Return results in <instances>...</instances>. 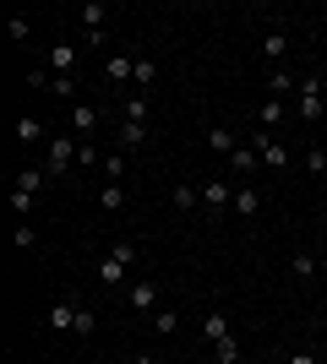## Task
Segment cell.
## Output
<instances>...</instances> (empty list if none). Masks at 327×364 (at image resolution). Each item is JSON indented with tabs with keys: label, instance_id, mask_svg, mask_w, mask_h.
Listing matches in <instances>:
<instances>
[{
	"label": "cell",
	"instance_id": "21",
	"mask_svg": "<svg viewBox=\"0 0 327 364\" xmlns=\"http://www.w3.org/2000/svg\"><path fill=\"white\" fill-rule=\"evenodd\" d=\"M77 22L88 28V38H98V33H104V6H82V11H77Z\"/></svg>",
	"mask_w": 327,
	"mask_h": 364
},
{
	"label": "cell",
	"instance_id": "24",
	"mask_svg": "<svg viewBox=\"0 0 327 364\" xmlns=\"http://www.w3.org/2000/svg\"><path fill=\"white\" fill-rule=\"evenodd\" d=\"M229 164L240 168V174H251V168H262V152H256V147H234V152H229Z\"/></svg>",
	"mask_w": 327,
	"mask_h": 364
},
{
	"label": "cell",
	"instance_id": "26",
	"mask_svg": "<svg viewBox=\"0 0 327 364\" xmlns=\"http://www.w3.org/2000/svg\"><path fill=\"white\" fill-rule=\"evenodd\" d=\"M147 321H153V332H158V337H170L175 326H180V316H175V310H164V304H158V310H153Z\"/></svg>",
	"mask_w": 327,
	"mask_h": 364
},
{
	"label": "cell",
	"instance_id": "27",
	"mask_svg": "<svg viewBox=\"0 0 327 364\" xmlns=\"http://www.w3.org/2000/svg\"><path fill=\"white\" fill-rule=\"evenodd\" d=\"M98 207H104V213H120V207H125V191H120V185H104V191H98Z\"/></svg>",
	"mask_w": 327,
	"mask_h": 364
},
{
	"label": "cell",
	"instance_id": "28",
	"mask_svg": "<svg viewBox=\"0 0 327 364\" xmlns=\"http://www.w3.org/2000/svg\"><path fill=\"white\" fill-rule=\"evenodd\" d=\"M71 332H77V337H93L98 332V316L88 310V304H77V326H71Z\"/></svg>",
	"mask_w": 327,
	"mask_h": 364
},
{
	"label": "cell",
	"instance_id": "3",
	"mask_svg": "<svg viewBox=\"0 0 327 364\" xmlns=\"http://www.w3.org/2000/svg\"><path fill=\"white\" fill-rule=\"evenodd\" d=\"M295 114H300V120H322V82H316V76H306V82H300Z\"/></svg>",
	"mask_w": 327,
	"mask_h": 364
},
{
	"label": "cell",
	"instance_id": "23",
	"mask_svg": "<svg viewBox=\"0 0 327 364\" xmlns=\"http://www.w3.org/2000/svg\"><path fill=\"white\" fill-rule=\"evenodd\" d=\"M109 256L125 261V267H137V261H142V245L137 240H115V245H109Z\"/></svg>",
	"mask_w": 327,
	"mask_h": 364
},
{
	"label": "cell",
	"instance_id": "30",
	"mask_svg": "<svg viewBox=\"0 0 327 364\" xmlns=\"http://www.w3.org/2000/svg\"><path fill=\"white\" fill-rule=\"evenodd\" d=\"M131 82H137V87L147 92V87L158 82V65H153V60H137V76H131Z\"/></svg>",
	"mask_w": 327,
	"mask_h": 364
},
{
	"label": "cell",
	"instance_id": "8",
	"mask_svg": "<svg viewBox=\"0 0 327 364\" xmlns=\"http://www.w3.org/2000/svg\"><path fill=\"white\" fill-rule=\"evenodd\" d=\"M104 76L115 82V87H125V82L137 76V55H109V60H104Z\"/></svg>",
	"mask_w": 327,
	"mask_h": 364
},
{
	"label": "cell",
	"instance_id": "4",
	"mask_svg": "<svg viewBox=\"0 0 327 364\" xmlns=\"http://www.w3.org/2000/svg\"><path fill=\"white\" fill-rule=\"evenodd\" d=\"M98 125H104V114H98L93 104H71V136H77V141H93Z\"/></svg>",
	"mask_w": 327,
	"mask_h": 364
},
{
	"label": "cell",
	"instance_id": "10",
	"mask_svg": "<svg viewBox=\"0 0 327 364\" xmlns=\"http://www.w3.org/2000/svg\"><path fill=\"white\" fill-rule=\"evenodd\" d=\"M202 332H207V343H213V348H218V343H229V316H218V310H207V316H202Z\"/></svg>",
	"mask_w": 327,
	"mask_h": 364
},
{
	"label": "cell",
	"instance_id": "11",
	"mask_svg": "<svg viewBox=\"0 0 327 364\" xmlns=\"http://www.w3.org/2000/svg\"><path fill=\"white\" fill-rule=\"evenodd\" d=\"M234 213H240V218L251 223V218L262 213V191H251V185H240V191H234Z\"/></svg>",
	"mask_w": 327,
	"mask_h": 364
},
{
	"label": "cell",
	"instance_id": "17",
	"mask_svg": "<svg viewBox=\"0 0 327 364\" xmlns=\"http://www.w3.org/2000/svg\"><path fill=\"white\" fill-rule=\"evenodd\" d=\"M262 55H267V60H284V55H289V33L273 28V33L262 38Z\"/></svg>",
	"mask_w": 327,
	"mask_h": 364
},
{
	"label": "cell",
	"instance_id": "5",
	"mask_svg": "<svg viewBox=\"0 0 327 364\" xmlns=\"http://www.w3.org/2000/svg\"><path fill=\"white\" fill-rule=\"evenodd\" d=\"M251 147L262 152V168H289V147H284V141H273V131H256V136H251Z\"/></svg>",
	"mask_w": 327,
	"mask_h": 364
},
{
	"label": "cell",
	"instance_id": "34",
	"mask_svg": "<svg viewBox=\"0 0 327 364\" xmlns=\"http://www.w3.org/2000/svg\"><path fill=\"white\" fill-rule=\"evenodd\" d=\"M218 364H240V343H234V337H229V343H218Z\"/></svg>",
	"mask_w": 327,
	"mask_h": 364
},
{
	"label": "cell",
	"instance_id": "14",
	"mask_svg": "<svg viewBox=\"0 0 327 364\" xmlns=\"http://www.w3.org/2000/svg\"><path fill=\"white\" fill-rule=\"evenodd\" d=\"M175 213H197V207H202V185H175Z\"/></svg>",
	"mask_w": 327,
	"mask_h": 364
},
{
	"label": "cell",
	"instance_id": "1",
	"mask_svg": "<svg viewBox=\"0 0 327 364\" xmlns=\"http://www.w3.org/2000/svg\"><path fill=\"white\" fill-rule=\"evenodd\" d=\"M77 136H49V158H44V174L49 180H61V174H71L77 168Z\"/></svg>",
	"mask_w": 327,
	"mask_h": 364
},
{
	"label": "cell",
	"instance_id": "37",
	"mask_svg": "<svg viewBox=\"0 0 327 364\" xmlns=\"http://www.w3.org/2000/svg\"><path fill=\"white\" fill-rule=\"evenodd\" d=\"M284 364H316V353H311V348H295V353H289Z\"/></svg>",
	"mask_w": 327,
	"mask_h": 364
},
{
	"label": "cell",
	"instance_id": "12",
	"mask_svg": "<svg viewBox=\"0 0 327 364\" xmlns=\"http://www.w3.org/2000/svg\"><path fill=\"white\" fill-rule=\"evenodd\" d=\"M16 141H22V147H38V141H44V120H38V114H22V120H16Z\"/></svg>",
	"mask_w": 327,
	"mask_h": 364
},
{
	"label": "cell",
	"instance_id": "16",
	"mask_svg": "<svg viewBox=\"0 0 327 364\" xmlns=\"http://www.w3.org/2000/svg\"><path fill=\"white\" fill-rule=\"evenodd\" d=\"M131 147H147V125L120 120V152H131Z\"/></svg>",
	"mask_w": 327,
	"mask_h": 364
},
{
	"label": "cell",
	"instance_id": "38",
	"mask_svg": "<svg viewBox=\"0 0 327 364\" xmlns=\"http://www.w3.org/2000/svg\"><path fill=\"white\" fill-rule=\"evenodd\" d=\"M131 364H158V353H131Z\"/></svg>",
	"mask_w": 327,
	"mask_h": 364
},
{
	"label": "cell",
	"instance_id": "6",
	"mask_svg": "<svg viewBox=\"0 0 327 364\" xmlns=\"http://www.w3.org/2000/svg\"><path fill=\"white\" fill-rule=\"evenodd\" d=\"M125 299H131V310L153 316V310H158V283H153V277H137V283L125 289Z\"/></svg>",
	"mask_w": 327,
	"mask_h": 364
},
{
	"label": "cell",
	"instance_id": "25",
	"mask_svg": "<svg viewBox=\"0 0 327 364\" xmlns=\"http://www.w3.org/2000/svg\"><path fill=\"white\" fill-rule=\"evenodd\" d=\"M289 272H295L300 283H306V277H316V256H311V250H295V256H289Z\"/></svg>",
	"mask_w": 327,
	"mask_h": 364
},
{
	"label": "cell",
	"instance_id": "32",
	"mask_svg": "<svg viewBox=\"0 0 327 364\" xmlns=\"http://www.w3.org/2000/svg\"><path fill=\"white\" fill-rule=\"evenodd\" d=\"M49 92H55V98H77V82H71V76H49Z\"/></svg>",
	"mask_w": 327,
	"mask_h": 364
},
{
	"label": "cell",
	"instance_id": "13",
	"mask_svg": "<svg viewBox=\"0 0 327 364\" xmlns=\"http://www.w3.org/2000/svg\"><path fill=\"white\" fill-rule=\"evenodd\" d=\"M125 272H131V267H125V261H115V256H104V261H98V283H104V289H120V283H125Z\"/></svg>",
	"mask_w": 327,
	"mask_h": 364
},
{
	"label": "cell",
	"instance_id": "2",
	"mask_svg": "<svg viewBox=\"0 0 327 364\" xmlns=\"http://www.w3.org/2000/svg\"><path fill=\"white\" fill-rule=\"evenodd\" d=\"M44 180H49L44 168H22V174H16V191H11V207H16V213H22V218H28V207H33V196H38V185H44Z\"/></svg>",
	"mask_w": 327,
	"mask_h": 364
},
{
	"label": "cell",
	"instance_id": "31",
	"mask_svg": "<svg viewBox=\"0 0 327 364\" xmlns=\"http://www.w3.org/2000/svg\"><path fill=\"white\" fill-rule=\"evenodd\" d=\"M104 174H109V185H120V174H125V152H109V158H104Z\"/></svg>",
	"mask_w": 327,
	"mask_h": 364
},
{
	"label": "cell",
	"instance_id": "22",
	"mask_svg": "<svg viewBox=\"0 0 327 364\" xmlns=\"http://www.w3.org/2000/svg\"><path fill=\"white\" fill-rule=\"evenodd\" d=\"M267 87H273V98H284V92H300V82L289 71H279V65H273V71H267Z\"/></svg>",
	"mask_w": 327,
	"mask_h": 364
},
{
	"label": "cell",
	"instance_id": "29",
	"mask_svg": "<svg viewBox=\"0 0 327 364\" xmlns=\"http://www.w3.org/2000/svg\"><path fill=\"white\" fill-rule=\"evenodd\" d=\"M33 240H38V228H33V223H16L11 228V245H16V250H33Z\"/></svg>",
	"mask_w": 327,
	"mask_h": 364
},
{
	"label": "cell",
	"instance_id": "35",
	"mask_svg": "<svg viewBox=\"0 0 327 364\" xmlns=\"http://www.w3.org/2000/svg\"><path fill=\"white\" fill-rule=\"evenodd\" d=\"M98 164V147H93V141H82V147H77V168H93Z\"/></svg>",
	"mask_w": 327,
	"mask_h": 364
},
{
	"label": "cell",
	"instance_id": "15",
	"mask_svg": "<svg viewBox=\"0 0 327 364\" xmlns=\"http://www.w3.org/2000/svg\"><path fill=\"white\" fill-rule=\"evenodd\" d=\"M49 60H55V76H71V71H77V44H55V49H49Z\"/></svg>",
	"mask_w": 327,
	"mask_h": 364
},
{
	"label": "cell",
	"instance_id": "33",
	"mask_svg": "<svg viewBox=\"0 0 327 364\" xmlns=\"http://www.w3.org/2000/svg\"><path fill=\"white\" fill-rule=\"evenodd\" d=\"M6 33H11V44H22V38L33 33V22H28V16H11V22H6Z\"/></svg>",
	"mask_w": 327,
	"mask_h": 364
},
{
	"label": "cell",
	"instance_id": "20",
	"mask_svg": "<svg viewBox=\"0 0 327 364\" xmlns=\"http://www.w3.org/2000/svg\"><path fill=\"white\" fill-rule=\"evenodd\" d=\"M256 120H262V131H273V125L289 120V104H284V98H273V104H262V114H256Z\"/></svg>",
	"mask_w": 327,
	"mask_h": 364
},
{
	"label": "cell",
	"instance_id": "7",
	"mask_svg": "<svg viewBox=\"0 0 327 364\" xmlns=\"http://www.w3.org/2000/svg\"><path fill=\"white\" fill-rule=\"evenodd\" d=\"M229 201H234V191H229V180H202V207H207V213H224V207H229Z\"/></svg>",
	"mask_w": 327,
	"mask_h": 364
},
{
	"label": "cell",
	"instance_id": "19",
	"mask_svg": "<svg viewBox=\"0 0 327 364\" xmlns=\"http://www.w3.org/2000/svg\"><path fill=\"white\" fill-rule=\"evenodd\" d=\"M207 147H213V152H224V158H229V152L240 147V141H234V131H224V125H207Z\"/></svg>",
	"mask_w": 327,
	"mask_h": 364
},
{
	"label": "cell",
	"instance_id": "9",
	"mask_svg": "<svg viewBox=\"0 0 327 364\" xmlns=\"http://www.w3.org/2000/svg\"><path fill=\"white\" fill-rule=\"evenodd\" d=\"M49 326H55V332H71V326H77V299H55L49 304Z\"/></svg>",
	"mask_w": 327,
	"mask_h": 364
},
{
	"label": "cell",
	"instance_id": "36",
	"mask_svg": "<svg viewBox=\"0 0 327 364\" xmlns=\"http://www.w3.org/2000/svg\"><path fill=\"white\" fill-rule=\"evenodd\" d=\"M306 168H311V174H327V152L311 147V152H306Z\"/></svg>",
	"mask_w": 327,
	"mask_h": 364
},
{
	"label": "cell",
	"instance_id": "18",
	"mask_svg": "<svg viewBox=\"0 0 327 364\" xmlns=\"http://www.w3.org/2000/svg\"><path fill=\"white\" fill-rule=\"evenodd\" d=\"M120 114H125V120H137V125H147V92H131V98H120Z\"/></svg>",
	"mask_w": 327,
	"mask_h": 364
}]
</instances>
